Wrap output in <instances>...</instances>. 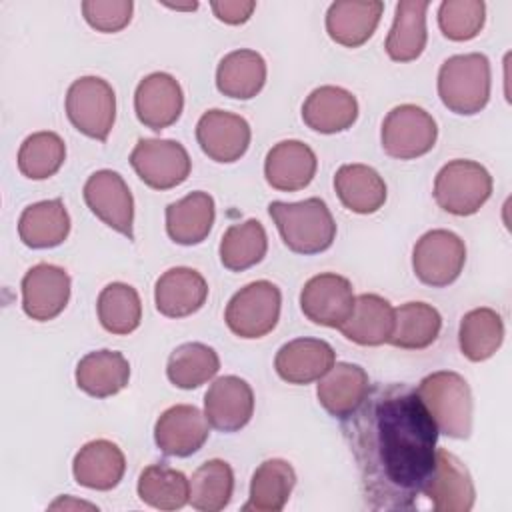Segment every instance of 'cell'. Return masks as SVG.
I'll use <instances>...</instances> for the list:
<instances>
[{
    "mask_svg": "<svg viewBox=\"0 0 512 512\" xmlns=\"http://www.w3.org/2000/svg\"><path fill=\"white\" fill-rule=\"evenodd\" d=\"M492 194L490 172L474 160L456 158L444 164L434 178L436 204L454 216L476 214Z\"/></svg>",
    "mask_w": 512,
    "mask_h": 512,
    "instance_id": "5",
    "label": "cell"
},
{
    "mask_svg": "<svg viewBox=\"0 0 512 512\" xmlns=\"http://www.w3.org/2000/svg\"><path fill=\"white\" fill-rule=\"evenodd\" d=\"M126 472L124 452L110 440L98 438L86 442L72 460L74 480L90 490H112Z\"/></svg>",
    "mask_w": 512,
    "mask_h": 512,
    "instance_id": "24",
    "label": "cell"
},
{
    "mask_svg": "<svg viewBox=\"0 0 512 512\" xmlns=\"http://www.w3.org/2000/svg\"><path fill=\"white\" fill-rule=\"evenodd\" d=\"M210 424L196 406L176 404L164 410L154 424V442L166 456L186 458L208 440Z\"/></svg>",
    "mask_w": 512,
    "mask_h": 512,
    "instance_id": "17",
    "label": "cell"
},
{
    "mask_svg": "<svg viewBox=\"0 0 512 512\" xmlns=\"http://www.w3.org/2000/svg\"><path fill=\"white\" fill-rule=\"evenodd\" d=\"M504 340L502 316L492 308H474L466 312L458 328L460 352L470 362H484L492 358Z\"/></svg>",
    "mask_w": 512,
    "mask_h": 512,
    "instance_id": "35",
    "label": "cell"
},
{
    "mask_svg": "<svg viewBox=\"0 0 512 512\" xmlns=\"http://www.w3.org/2000/svg\"><path fill=\"white\" fill-rule=\"evenodd\" d=\"M428 0H402L396 4L394 22L386 38V54L394 62H412L426 48Z\"/></svg>",
    "mask_w": 512,
    "mask_h": 512,
    "instance_id": "31",
    "label": "cell"
},
{
    "mask_svg": "<svg viewBox=\"0 0 512 512\" xmlns=\"http://www.w3.org/2000/svg\"><path fill=\"white\" fill-rule=\"evenodd\" d=\"M218 370L220 358L216 350L202 342L180 344L172 350L166 364L168 380L182 390L200 388L202 384L210 382Z\"/></svg>",
    "mask_w": 512,
    "mask_h": 512,
    "instance_id": "37",
    "label": "cell"
},
{
    "mask_svg": "<svg viewBox=\"0 0 512 512\" xmlns=\"http://www.w3.org/2000/svg\"><path fill=\"white\" fill-rule=\"evenodd\" d=\"M486 20L482 0H444L438 8V26L448 40L466 42L480 34Z\"/></svg>",
    "mask_w": 512,
    "mask_h": 512,
    "instance_id": "42",
    "label": "cell"
},
{
    "mask_svg": "<svg viewBox=\"0 0 512 512\" xmlns=\"http://www.w3.org/2000/svg\"><path fill=\"white\" fill-rule=\"evenodd\" d=\"M208 298L204 276L188 266L166 270L154 286L156 310L166 318H184L198 312Z\"/></svg>",
    "mask_w": 512,
    "mask_h": 512,
    "instance_id": "22",
    "label": "cell"
},
{
    "mask_svg": "<svg viewBox=\"0 0 512 512\" xmlns=\"http://www.w3.org/2000/svg\"><path fill=\"white\" fill-rule=\"evenodd\" d=\"M296 484V472L282 458L264 460L252 474L250 496L242 506L246 512H280Z\"/></svg>",
    "mask_w": 512,
    "mask_h": 512,
    "instance_id": "33",
    "label": "cell"
},
{
    "mask_svg": "<svg viewBox=\"0 0 512 512\" xmlns=\"http://www.w3.org/2000/svg\"><path fill=\"white\" fill-rule=\"evenodd\" d=\"M66 160L64 140L50 130L34 132L24 138L18 150V170L30 180L54 176Z\"/></svg>",
    "mask_w": 512,
    "mask_h": 512,
    "instance_id": "41",
    "label": "cell"
},
{
    "mask_svg": "<svg viewBox=\"0 0 512 512\" xmlns=\"http://www.w3.org/2000/svg\"><path fill=\"white\" fill-rule=\"evenodd\" d=\"M184 108V94L178 80L168 72H152L144 76L134 92V110L138 120L160 132L172 126Z\"/></svg>",
    "mask_w": 512,
    "mask_h": 512,
    "instance_id": "18",
    "label": "cell"
},
{
    "mask_svg": "<svg viewBox=\"0 0 512 512\" xmlns=\"http://www.w3.org/2000/svg\"><path fill=\"white\" fill-rule=\"evenodd\" d=\"M338 330L358 346L388 344L394 330V306L380 294H360L352 314Z\"/></svg>",
    "mask_w": 512,
    "mask_h": 512,
    "instance_id": "28",
    "label": "cell"
},
{
    "mask_svg": "<svg viewBox=\"0 0 512 512\" xmlns=\"http://www.w3.org/2000/svg\"><path fill=\"white\" fill-rule=\"evenodd\" d=\"M234 492V472L228 462L220 458L200 464L190 478V502L194 510L218 512L224 510Z\"/></svg>",
    "mask_w": 512,
    "mask_h": 512,
    "instance_id": "40",
    "label": "cell"
},
{
    "mask_svg": "<svg viewBox=\"0 0 512 512\" xmlns=\"http://www.w3.org/2000/svg\"><path fill=\"white\" fill-rule=\"evenodd\" d=\"M384 2L380 0H338L326 12L328 36L346 48H358L372 38L378 28Z\"/></svg>",
    "mask_w": 512,
    "mask_h": 512,
    "instance_id": "25",
    "label": "cell"
},
{
    "mask_svg": "<svg viewBox=\"0 0 512 512\" xmlns=\"http://www.w3.org/2000/svg\"><path fill=\"white\" fill-rule=\"evenodd\" d=\"M442 330L440 312L426 302H406L394 308V330L388 344L402 350H424Z\"/></svg>",
    "mask_w": 512,
    "mask_h": 512,
    "instance_id": "34",
    "label": "cell"
},
{
    "mask_svg": "<svg viewBox=\"0 0 512 512\" xmlns=\"http://www.w3.org/2000/svg\"><path fill=\"white\" fill-rule=\"evenodd\" d=\"M210 8L220 22L238 26V24L248 22V18L252 16V12L256 8V2H252V0H214V2H210Z\"/></svg>",
    "mask_w": 512,
    "mask_h": 512,
    "instance_id": "44",
    "label": "cell"
},
{
    "mask_svg": "<svg viewBox=\"0 0 512 512\" xmlns=\"http://www.w3.org/2000/svg\"><path fill=\"white\" fill-rule=\"evenodd\" d=\"M70 234V214L60 198L26 206L18 220L20 240L34 250L60 246Z\"/></svg>",
    "mask_w": 512,
    "mask_h": 512,
    "instance_id": "30",
    "label": "cell"
},
{
    "mask_svg": "<svg viewBox=\"0 0 512 512\" xmlns=\"http://www.w3.org/2000/svg\"><path fill=\"white\" fill-rule=\"evenodd\" d=\"M164 6L172 8V10H196L198 2H188V4H170V2H162Z\"/></svg>",
    "mask_w": 512,
    "mask_h": 512,
    "instance_id": "45",
    "label": "cell"
},
{
    "mask_svg": "<svg viewBox=\"0 0 512 512\" xmlns=\"http://www.w3.org/2000/svg\"><path fill=\"white\" fill-rule=\"evenodd\" d=\"M354 300V288L346 276L322 272L304 284L300 292V310L314 324L340 328L352 314Z\"/></svg>",
    "mask_w": 512,
    "mask_h": 512,
    "instance_id": "12",
    "label": "cell"
},
{
    "mask_svg": "<svg viewBox=\"0 0 512 512\" xmlns=\"http://www.w3.org/2000/svg\"><path fill=\"white\" fill-rule=\"evenodd\" d=\"M438 96L442 104L460 116H472L490 100V62L480 52L456 54L438 70Z\"/></svg>",
    "mask_w": 512,
    "mask_h": 512,
    "instance_id": "4",
    "label": "cell"
},
{
    "mask_svg": "<svg viewBox=\"0 0 512 512\" xmlns=\"http://www.w3.org/2000/svg\"><path fill=\"white\" fill-rule=\"evenodd\" d=\"M268 214L274 220L282 242L296 254H320L334 244L336 222L320 198L300 202H270Z\"/></svg>",
    "mask_w": 512,
    "mask_h": 512,
    "instance_id": "2",
    "label": "cell"
},
{
    "mask_svg": "<svg viewBox=\"0 0 512 512\" xmlns=\"http://www.w3.org/2000/svg\"><path fill=\"white\" fill-rule=\"evenodd\" d=\"M282 294L268 280H256L240 288L226 304L224 320L232 334L254 340L270 334L280 320Z\"/></svg>",
    "mask_w": 512,
    "mask_h": 512,
    "instance_id": "6",
    "label": "cell"
},
{
    "mask_svg": "<svg viewBox=\"0 0 512 512\" xmlns=\"http://www.w3.org/2000/svg\"><path fill=\"white\" fill-rule=\"evenodd\" d=\"M214 218V198L196 190L166 206V232L176 244L196 246L208 238Z\"/></svg>",
    "mask_w": 512,
    "mask_h": 512,
    "instance_id": "26",
    "label": "cell"
},
{
    "mask_svg": "<svg viewBox=\"0 0 512 512\" xmlns=\"http://www.w3.org/2000/svg\"><path fill=\"white\" fill-rule=\"evenodd\" d=\"M368 390L370 378L362 366L334 362V366L318 380L316 396L330 416L344 420L364 402Z\"/></svg>",
    "mask_w": 512,
    "mask_h": 512,
    "instance_id": "21",
    "label": "cell"
},
{
    "mask_svg": "<svg viewBox=\"0 0 512 512\" xmlns=\"http://www.w3.org/2000/svg\"><path fill=\"white\" fill-rule=\"evenodd\" d=\"M422 494L432 502L436 512H468L476 500V488L468 468L456 454L444 448H436L434 468Z\"/></svg>",
    "mask_w": 512,
    "mask_h": 512,
    "instance_id": "13",
    "label": "cell"
},
{
    "mask_svg": "<svg viewBox=\"0 0 512 512\" xmlns=\"http://www.w3.org/2000/svg\"><path fill=\"white\" fill-rule=\"evenodd\" d=\"M70 300V276L48 262L32 266L22 278V310L38 322L54 320Z\"/></svg>",
    "mask_w": 512,
    "mask_h": 512,
    "instance_id": "15",
    "label": "cell"
},
{
    "mask_svg": "<svg viewBox=\"0 0 512 512\" xmlns=\"http://www.w3.org/2000/svg\"><path fill=\"white\" fill-rule=\"evenodd\" d=\"M130 164L138 178L154 190L180 186L192 170L186 148L176 140L140 138L130 152Z\"/></svg>",
    "mask_w": 512,
    "mask_h": 512,
    "instance_id": "10",
    "label": "cell"
},
{
    "mask_svg": "<svg viewBox=\"0 0 512 512\" xmlns=\"http://www.w3.org/2000/svg\"><path fill=\"white\" fill-rule=\"evenodd\" d=\"M436 138V120L416 104L394 106L386 114L380 130L384 152L396 160H414L428 154Z\"/></svg>",
    "mask_w": 512,
    "mask_h": 512,
    "instance_id": "9",
    "label": "cell"
},
{
    "mask_svg": "<svg viewBox=\"0 0 512 512\" xmlns=\"http://www.w3.org/2000/svg\"><path fill=\"white\" fill-rule=\"evenodd\" d=\"M268 250V238L264 226L250 218L242 224L226 228L220 240V262L232 272H242L264 260Z\"/></svg>",
    "mask_w": 512,
    "mask_h": 512,
    "instance_id": "38",
    "label": "cell"
},
{
    "mask_svg": "<svg viewBox=\"0 0 512 512\" xmlns=\"http://www.w3.org/2000/svg\"><path fill=\"white\" fill-rule=\"evenodd\" d=\"M318 160L314 150L300 140H282L274 144L264 160L266 182L280 192L306 188L316 176Z\"/></svg>",
    "mask_w": 512,
    "mask_h": 512,
    "instance_id": "20",
    "label": "cell"
},
{
    "mask_svg": "<svg viewBox=\"0 0 512 512\" xmlns=\"http://www.w3.org/2000/svg\"><path fill=\"white\" fill-rule=\"evenodd\" d=\"M82 194L96 218L128 240L134 238V198L118 172L108 168L96 170L88 176Z\"/></svg>",
    "mask_w": 512,
    "mask_h": 512,
    "instance_id": "11",
    "label": "cell"
},
{
    "mask_svg": "<svg viewBox=\"0 0 512 512\" xmlns=\"http://www.w3.org/2000/svg\"><path fill=\"white\" fill-rule=\"evenodd\" d=\"M358 118L356 96L340 86L314 88L302 104L304 124L320 134H338L348 130Z\"/></svg>",
    "mask_w": 512,
    "mask_h": 512,
    "instance_id": "23",
    "label": "cell"
},
{
    "mask_svg": "<svg viewBox=\"0 0 512 512\" xmlns=\"http://www.w3.org/2000/svg\"><path fill=\"white\" fill-rule=\"evenodd\" d=\"M138 498L156 510H180L190 502V480L168 464H150L140 472Z\"/></svg>",
    "mask_w": 512,
    "mask_h": 512,
    "instance_id": "36",
    "label": "cell"
},
{
    "mask_svg": "<svg viewBox=\"0 0 512 512\" xmlns=\"http://www.w3.org/2000/svg\"><path fill=\"white\" fill-rule=\"evenodd\" d=\"M132 0H84L82 16L98 32L114 34L126 28L132 20Z\"/></svg>",
    "mask_w": 512,
    "mask_h": 512,
    "instance_id": "43",
    "label": "cell"
},
{
    "mask_svg": "<svg viewBox=\"0 0 512 512\" xmlns=\"http://www.w3.org/2000/svg\"><path fill=\"white\" fill-rule=\"evenodd\" d=\"M76 386L92 398H110L124 390L130 380V364L122 352L94 350L76 366Z\"/></svg>",
    "mask_w": 512,
    "mask_h": 512,
    "instance_id": "27",
    "label": "cell"
},
{
    "mask_svg": "<svg viewBox=\"0 0 512 512\" xmlns=\"http://www.w3.org/2000/svg\"><path fill=\"white\" fill-rule=\"evenodd\" d=\"M66 116L92 140L104 142L116 120L114 88L100 76H80L66 92Z\"/></svg>",
    "mask_w": 512,
    "mask_h": 512,
    "instance_id": "7",
    "label": "cell"
},
{
    "mask_svg": "<svg viewBox=\"0 0 512 512\" xmlns=\"http://www.w3.org/2000/svg\"><path fill=\"white\" fill-rule=\"evenodd\" d=\"M340 430L372 510H410L432 474L438 428L416 390L404 382L370 386Z\"/></svg>",
    "mask_w": 512,
    "mask_h": 512,
    "instance_id": "1",
    "label": "cell"
},
{
    "mask_svg": "<svg viewBox=\"0 0 512 512\" xmlns=\"http://www.w3.org/2000/svg\"><path fill=\"white\" fill-rule=\"evenodd\" d=\"M96 312L106 332L126 336L140 326L142 302L134 286L126 282H112L98 294Z\"/></svg>",
    "mask_w": 512,
    "mask_h": 512,
    "instance_id": "39",
    "label": "cell"
},
{
    "mask_svg": "<svg viewBox=\"0 0 512 512\" xmlns=\"http://www.w3.org/2000/svg\"><path fill=\"white\" fill-rule=\"evenodd\" d=\"M334 190L342 206L356 214L378 212L388 196L384 178L366 164H342L334 174Z\"/></svg>",
    "mask_w": 512,
    "mask_h": 512,
    "instance_id": "29",
    "label": "cell"
},
{
    "mask_svg": "<svg viewBox=\"0 0 512 512\" xmlns=\"http://www.w3.org/2000/svg\"><path fill=\"white\" fill-rule=\"evenodd\" d=\"M438 434L464 440L472 432V390L464 376L452 370H438L424 376L416 388Z\"/></svg>",
    "mask_w": 512,
    "mask_h": 512,
    "instance_id": "3",
    "label": "cell"
},
{
    "mask_svg": "<svg viewBox=\"0 0 512 512\" xmlns=\"http://www.w3.org/2000/svg\"><path fill=\"white\" fill-rule=\"evenodd\" d=\"M466 264L464 240L444 228L422 234L412 250V270L416 278L432 288H444L458 280Z\"/></svg>",
    "mask_w": 512,
    "mask_h": 512,
    "instance_id": "8",
    "label": "cell"
},
{
    "mask_svg": "<svg viewBox=\"0 0 512 512\" xmlns=\"http://www.w3.org/2000/svg\"><path fill=\"white\" fill-rule=\"evenodd\" d=\"M266 84V62L250 48L228 52L216 68V88L236 100L254 98Z\"/></svg>",
    "mask_w": 512,
    "mask_h": 512,
    "instance_id": "32",
    "label": "cell"
},
{
    "mask_svg": "<svg viewBox=\"0 0 512 512\" xmlns=\"http://www.w3.org/2000/svg\"><path fill=\"white\" fill-rule=\"evenodd\" d=\"M336 362L334 348L320 338H294L280 346L274 358L276 374L288 384L320 380Z\"/></svg>",
    "mask_w": 512,
    "mask_h": 512,
    "instance_id": "19",
    "label": "cell"
},
{
    "mask_svg": "<svg viewBox=\"0 0 512 512\" xmlns=\"http://www.w3.org/2000/svg\"><path fill=\"white\" fill-rule=\"evenodd\" d=\"M254 414L252 386L234 374L216 378L204 394V416L220 432L242 430Z\"/></svg>",
    "mask_w": 512,
    "mask_h": 512,
    "instance_id": "16",
    "label": "cell"
},
{
    "mask_svg": "<svg viewBox=\"0 0 512 512\" xmlns=\"http://www.w3.org/2000/svg\"><path fill=\"white\" fill-rule=\"evenodd\" d=\"M250 124L234 112L212 108L196 124V140L202 152L220 164L240 160L250 146Z\"/></svg>",
    "mask_w": 512,
    "mask_h": 512,
    "instance_id": "14",
    "label": "cell"
}]
</instances>
